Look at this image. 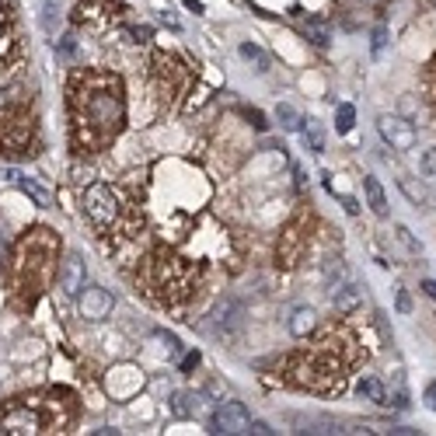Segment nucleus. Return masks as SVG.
<instances>
[{"mask_svg": "<svg viewBox=\"0 0 436 436\" xmlns=\"http://www.w3.org/2000/svg\"><path fill=\"white\" fill-rule=\"evenodd\" d=\"M342 206H346V213H353V217L359 213V202H356V199H349V196H346V199H342Z\"/></svg>", "mask_w": 436, "mask_h": 436, "instance_id": "obj_29", "label": "nucleus"}, {"mask_svg": "<svg viewBox=\"0 0 436 436\" xmlns=\"http://www.w3.org/2000/svg\"><path fill=\"white\" fill-rule=\"evenodd\" d=\"M74 129L84 143H109L126 122L122 84L109 74H84L74 80Z\"/></svg>", "mask_w": 436, "mask_h": 436, "instance_id": "obj_1", "label": "nucleus"}, {"mask_svg": "<svg viewBox=\"0 0 436 436\" xmlns=\"http://www.w3.org/2000/svg\"><path fill=\"white\" fill-rule=\"evenodd\" d=\"M248 433L266 436V433H273V430H269V423H258V419H251V426H248Z\"/></svg>", "mask_w": 436, "mask_h": 436, "instance_id": "obj_25", "label": "nucleus"}, {"mask_svg": "<svg viewBox=\"0 0 436 436\" xmlns=\"http://www.w3.org/2000/svg\"><path fill=\"white\" fill-rule=\"evenodd\" d=\"M84 283H87V266H84V258L80 255H67L63 258V269H60V290L67 293V297H77L80 290H84Z\"/></svg>", "mask_w": 436, "mask_h": 436, "instance_id": "obj_9", "label": "nucleus"}, {"mask_svg": "<svg viewBox=\"0 0 436 436\" xmlns=\"http://www.w3.org/2000/svg\"><path fill=\"white\" fill-rule=\"evenodd\" d=\"M353 122H356V109L353 105H339L335 109V133H349Z\"/></svg>", "mask_w": 436, "mask_h": 436, "instance_id": "obj_20", "label": "nucleus"}, {"mask_svg": "<svg viewBox=\"0 0 436 436\" xmlns=\"http://www.w3.org/2000/svg\"><path fill=\"white\" fill-rule=\"evenodd\" d=\"M398 311H401V315H408V311H412V300H408V293H405V290H398Z\"/></svg>", "mask_w": 436, "mask_h": 436, "instance_id": "obj_24", "label": "nucleus"}, {"mask_svg": "<svg viewBox=\"0 0 436 436\" xmlns=\"http://www.w3.org/2000/svg\"><path fill=\"white\" fill-rule=\"evenodd\" d=\"M11 7H14V0H0V18H4V14H7Z\"/></svg>", "mask_w": 436, "mask_h": 436, "instance_id": "obj_32", "label": "nucleus"}, {"mask_svg": "<svg viewBox=\"0 0 436 436\" xmlns=\"http://www.w3.org/2000/svg\"><path fill=\"white\" fill-rule=\"evenodd\" d=\"M384 36H388L384 28H377V32H374V53H381V49H384Z\"/></svg>", "mask_w": 436, "mask_h": 436, "instance_id": "obj_28", "label": "nucleus"}, {"mask_svg": "<svg viewBox=\"0 0 436 436\" xmlns=\"http://www.w3.org/2000/svg\"><path fill=\"white\" fill-rule=\"evenodd\" d=\"M315 311L311 307H293L290 311V335L293 339H307L311 335V328H315Z\"/></svg>", "mask_w": 436, "mask_h": 436, "instance_id": "obj_13", "label": "nucleus"}, {"mask_svg": "<svg viewBox=\"0 0 436 436\" xmlns=\"http://www.w3.org/2000/svg\"><path fill=\"white\" fill-rule=\"evenodd\" d=\"M199 359H202L199 353H189V356L182 359V370H196V366H199Z\"/></svg>", "mask_w": 436, "mask_h": 436, "instance_id": "obj_26", "label": "nucleus"}, {"mask_svg": "<svg viewBox=\"0 0 436 436\" xmlns=\"http://www.w3.org/2000/svg\"><path fill=\"white\" fill-rule=\"evenodd\" d=\"M147 283L160 290L164 300H175L182 293H189V283H192V266L185 258H175V255H158L151 258V269H147Z\"/></svg>", "mask_w": 436, "mask_h": 436, "instance_id": "obj_2", "label": "nucleus"}, {"mask_svg": "<svg viewBox=\"0 0 436 436\" xmlns=\"http://www.w3.org/2000/svg\"><path fill=\"white\" fill-rule=\"evenodd\" d=\"M325 279H328V290L349 279V276H346V266H342V258H332V262L325 266Z\"/></svg>", "mask_w": 436, "mask_h": 436, "instance_id": "obj_21", "label": "nucleus"}, {"mask_svg": "<svg viewBox=\"0 0 436 436\" xmlns=\"http://www.w3.org/2000/svg\"><path fill=\"white\" fill-rule=\"evenodd\" d=\"M0 426L4 433H36L39 430V415L28 412V405H14L0 415Z\"/></svg>", "mask_w": 436, "mask_h": 436, "instance_id": "obj_10", "label": "nucleus"}, {"mask_svg": "<svg viewBox=\"0 0 436 436\" xmlns=\"http://www.w3.org/2000/svg\"><path fill=\"white\" fill-rule=\"evenodd\" d=\"M241 56H244L248 63H255V70H258V74H266V70H269V56H266V53H262L258 45L244 42V45H241Z\"/></svg>", "mask_w": 436, "mask_h": 436, "instance_id": "obj_18", "label": "nucleus"}, {"mask_svg": "<svg viewBox=\"0 0 436 436\" xmlns=\"http://www.w3.org/2000/svg\"><path fill=\"white\" fill-rule=\"evenodd\" d=\"M209 426H213V433H248V426H251V412L241 405V401H224L220 408H213V415H209Z\"/></svg>", "mask_w": 436, "mask_h": 436, "instance_id": "obj_4", "label": "nucleus"}, {"mask_svg": "<svg viewBox=\"0 0 436 436\" xmlns=\"http://www.w3.org/2000/svg\"><path fill=\"white\" fill-rule=\"evenodd\" d=\"M419 171H423L426 178H436V147L423 151V158H419Z\"/></svg>", "mask_w": 436, "mask_h": 436, "instance_id": "obj_22", "label": "nucleus"}, {"mask_svg": "<svg viewBox=\"0 0 436 436\" xmlns=\"http://www.w3.org/2000/svg\"><path fill=\"white\" fill-rule=\"evenodd\" d=\"M356 391L363 398H370L374 405H388V391H384V384H381L377 377H363V381L356 384Z\"/></svg>", "mask_w": 436, "mask_h": 436, "instance_id": "obj_16", "label": "nucleus"}, {"mask_svg": "<svg viewBox=\"0 0 436 436\" xmlns=\"http://www.w3.org/2000/svg\"><path fill=\"white\" fill-rule=\"evenodd\" d=\"M307 126H300V133H304V143L315 151V154H321L325 151V133H321V126H317L315 119H304Z\"/></svg>", "mask_w": 436, "mask_h": 436, "instance_id": "obj_17", "label": "nucleus"}, {"mask_svg": "<svg viewBox=\"0 0 436 436\" xmlns=\"http://www.w3.org/2000/svg\"><path fill=\"white\" fill-rule=\"evenodd\" d=\"M363 192H366V202H370V209H374L377 217L388 213V196H384V189H381L377 178H363Z\"/></svg>", "mask_w": 436, "mask_h": 436, "instance_id": "obj_14", "label": "nucleus"}, {"mask_svg": "<svg viewBox=\"0 0 436 436\" xmlns=\"http://www.w3.org/2000/svg\"><path fill=\"white\" fill-rule=\"evenodd\" d=\"M359 304H363V290H359L353 279H346V283L332 286V307H335L339 315H353Z\"/></svg>", "mask_w": 436, "mask_h": 436, "instance_id": "obj_11", "label": "nucleus"}, {"mask_svg": "<svg viewBox=\"0 0 436 436\" xmlns=\"http://www.w3.org/2000/svg\"><path fill=\"white\" fill-rule=\"evenodd\" d=\"M112 307H116V297L109 290H102V286H84L77 293V311L87 321H105L112 315Z\"/></svg>", "mask_w": 436, "mask_h": 436, "instance_id": "obj_5", "label": "nucleus"}, {"mask_svg": "<svg viewBox=\"0 0 436 436\" xmlns=\"http://www.w3.org/2000/svg\"><path fill=\"white\" fill-rule=\"evenodd\" d=\"M377 129H381V136H384V143L391 147V151H412L415 147V126L408 119H401V116H381L377 119Z\"/></svg>", "mask_w": 436, "mask_h": 436, "instance_id": "obj_6", "label": "nucleus"}, {"mask_svg": "<svg viewBox=\"0 0 436 436\" xmlns=\"http://www.w3.org/2000/svg\"><path fill=\"white\" fill-rule=\"evenodd\" d=\"M171 412L178 419H189V415H202L206 412V398L192 395V391H175L171 395Z\"/></svg>", "mask_w": 436, "mask_h": 436, "instance_id": "obj_12", "label": "nucleus"}, {"mask_svg": "<svg viewBox=\"0 0 436 436\" xmlns=\"http://www.w3.org/2000/svg\"><path fill=\"white\" fill-rule=\"evenodd\" d=\"M213 328L220 332V335H238L241 328H244V307H241L238 300H220L217 307H213Z\"/></svg>", "mask_w": 436, "mask_h": 436, "instance_id": "obj_8", "label": "nucleus"}, {"mask_svg": "<svg viewBox=\"0 0 436 436\" xmlns=\"http://www.w3.org/2000/svg\"><path fill=\"white\" fill-rule=\"evenodd\" d=\"M248 119L255 122V129H266V116H262L258 109H251V112H248Z\"/></svg>", "mask_w": 436, "mask_h": 436, "instance_id": "obj_27", "label": "nucleus"}, {"mask_svg": "<svg viewBox=\"0 0 436 436\" xmlns=\"http://www.w3.org/2000/svg\"><path fill=\"white\" fill-rule=\"evenodd\" d=\"M395 234H398V241H401V244H405V248L412 251V255H423V244H419V241L412 238V231H408V227H398Z\"/></svg>", "mask_w": 436, "mask_h": 436, "instance_id": "obj_23", "label": "nucleus"}, {"mask_svg": "<svg viewBox=\"0 0 436 436\" xmlns=\"http://www.w3.org/2000/svg\"><path fill=\"white\" fill-rule=\"evenodd\" d=\"M276 119H279V126H283V129H290V133H297V129L304 126V119L297 116V109H293V105H279Z\"/></svg>", "mask_w": 436, "mask_h": 436, "instance_id": "obj_19", "label": "nucleus"}, {"mask_svg": "<svg viewBox=\"0 0 436 436\" xmlns=\"http://www.w3.org/2000/svg\"><path fill=\"white\" fill-rule=\"evenodd\" d=\"M84 213H87V220H91L94 227H112V224H119V217H122L119 192H116L112 185H105V182L87 185V189H84Z\"/></svg>", "mask_w": 436, "mask_h": 436, "instance_id": "obj_3", "label": "nucleus"}, {"mask_svg": "<svg viewBox=\"0 0 436 436\" xmlns=\"http://www.w3.org/2000/svg\"><path fill=\"white\" fill-rule=\"evenodd\" d=\"M7 178H11V182H18V185H21V192H28V196L36 199L39 206H49V202H53V199H49V192H45V189H39L32 178H25L21 171H7Z\"/></svg>", "mask_w": 436, "mask_h": 436, "instance_id": "obj_15", "label": "nucleus"}, {"mask_svg": "<svg viewBox=\"0 0 436 436\" xmlns=\"http://www.w3.org/2000/svg\"><path fill=\"white\" fill-rule=\"evenodd\" d=\"M426 405L436 412V384H430V388H426Z\"/></svg>", "mask_w": 436, "mask_h": 436, "instance_id": "obj_30", "label": "nucleus"}, {"mask_svg": "<svg viewBox=\"0 0 436 436\" xmlns=\"http://www.w3.org/2000/svg\"><path fill=\"white\" fill-rule=\"evenodd\" d=\"M28 136H32V119H7V122H0V151H11V154H28Z\"/></svg>", "mask_w": 436, "mask_h": 436, "instance_id": "obj_7", "label": "nucleus"}, {"mask_svg": "<svg viewBox=\"0 0 436 436\" xmlns=\"http://www.w3.org/2000/svg\"><path fill=\"white\" fill-rule=\"evenodd\" d=\"M423 290H426V297L436 300V279H423Z\"/></svg>", "mask_w": 436, "mask_h": 436, "instance_id": "obj_31", "label": "nucleus"}]
</instances>
